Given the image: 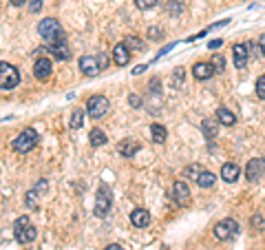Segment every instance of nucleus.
Returning <instances> with one entry per match:
<instances>
[{"label":"nucleus","instance_id":"obj_31","mask_svg":"<svg viewBox=\"0 0 265 250\" xmlns=\"http://www.w3.org/2000/svg\"><path fill=\"white\" fill-rule=\"evenodd\" d=\"M256 97H258V100H265V76H261V78H258V80H256Z\"/></svg>","mask_w":265,"mask_h":250},{"label":"nucleus","instance_id":"obj_14","mask_svg":"<svg viewBox=\"0 0 265 250\" xmlns=\"http://www.w3.org/2000/svg\"><path fill=\"white\" fill-rule=\"evenodd\" d=\"M113 60H115L117 66H126L130 62V49L126 47V42L115 45V49H113Z\"/></svg>","mask_w":265,"mask_h":250},{"label":"nucleus","instance_id":"obj_5","mask_svg":"<svg viewBox=\"0 0 265 250\" xmlns=\"http://www.w3.org/2000/svg\"><path fill=\"white\" fill-rule=\"evenodd\" d=\"M20 84V73L14 64L9 62H3L0 64V89L3 91H11Z\"/></svg>","mask_w":265,"mask_h":250},{"label":"nucleus","instance_id":"obj_37","mask_svg":"<svg viewBox=\"0 0 265 250\" xmlns=\"http://www.w3.org/2000/svg\"><path fill=\"white\" fill-rule=\"evenodd\" d=\"M258 49H261V56H265V33L258 38Z\"/></svg>","mask_w":265,"mask_h":250},{"label":"nucleus","instance_id":"obj_35","mask_svg":"<svg viewBox=\"0 0 265 250\" xmlns=\"http://www.w3.org/2000/svg\"><path fill=\"white\" fill-rule=\"evenodd\" d=\"M221 45H224V40L216 38V40H210V42H208V49H219Z\"/></svg>","mask_w":265,"mask_h":250},{"label":"nucleus","instance_id":"obj_4","mask_svg":"<svg viewBox=\"0 0 265 250\" xmlns=\"http://www.w3.org/2000/svg\"><path fill=\"white\" fill-rule=\"evenodd\" d=\"M108 106H111V102H108V97L106 95H91L89 97V102H86V115L91 120H102L104 115L108 113Z\"/></svg>","mask_w":265,"mask_h":250},{"label":"nucleus","instance_id":"obj_3","mask_svg":"<svg viewBox=\"0 0 265 250\" xmlns=\"http://www.w3.org/2000/svg\"><path fill=\"white\" fill-rule=\"evenodd\" d=\"M14 235H16V239L18 243H31L35 241V237H38V228L33 226L31 222H29V217H20V219H16V224H14Z\"/></svg>","mask_w":265,"mask_h":250},{"label":"nucleus","instance_id":"obj_11","mask_svg":"<svg viewBox=\"0 0 265 250\" xmlns=\"http://www.w3.org/2000/svg\"><path fill=\"white\" fill-rule=\"evenodd\" d=\"M51 71H53V64H51L49 58H38V60H35V64H33V76H35V80H40V82L49 80V78H51Z\"/></svg>","mask_w":265,"mask_h":250},{"label":"nucleus","instance_id":"obj_2","mask_svg":"<svg viewBox=\"0 0 265 250\" xmlns=\"http://www.w3.org/2000/svg\"><path fill=\"white\" fill-rule=\"evenodd\" d=\"M38 142H40L38 131L29 126V129H25L18 137L11 139V149H14L16 153H29V151L35 149V144H38Z\"/></svg>","mask_w":265,"mask_h":250},{"label":"nucleus","instance_id":"obj_19","mask_svg":"<svg viewBox=\"0 0 265 250\" xmlns=\"http://www.w3.org/2000/svg\"><path fill=\"white\" fill-rule=\"evenodd\" d=\"M216 120H219V124H224V126H234V124H237V115H234L232 111H228L226 106L216 109Z\"/></svg>","mask_w":265,"mask_h":250},{"label":"nucleus","instance_id":"obj_10","mask_svg":"<svg viewBox=\"0 0 265 250\" xmlns=\"http://www.w3.org/2000/svg\"><path fill=\"white\" fill-rule=\"evenodd\" d=\"M172 199H174V204L177 206H188L190 204V188H188V184L186 182H174V186H172Z\"/></svg>","mask_w":265,"mask_h":250},{"label":"nucleus","instance_id":"obj_23","mask_svg":"<svg viewBox=\"0 0 265 250\" xmlns=\"http://www.w3.org/2000/svg\"><path fill=\"white\" fill-rule=\"evenodd\" d=\"M214 182H216V177H214V173H210V170H201L199 177H197L199 188H210V186H214Z\"/></svg>","mask_w":265,"mask_h":250},{"label":"nucleus","instance_id":"obj_40","mask_svg":"<svg viewBox=\"0 0 265 250\" xmlns=\"http://www.w3.org/2000/svg\"><path fill=\"white\" fill-rule=\"evenodd\" d=\"M11 5H14V7H20V5H25V0H11Z\"/></svg>","mask_w":265,"mask_h":250},{"label":"nucleus","instance_id":"obj_20","mask_svg":"<svg viewBox=\"0 0 265 250\" xmlns=\"http://www.w3.org/2000/svg\"><path fill=\"white\" fill-rule=\"evenodd\" d=\"M49 51L53 53L56 60H69L71 58V51H69V47H66V42H60V45L49 47Z\"/></svg>","mask_w":265,"mask_h":250},{"label":"nucleus","instance_id":"obj_7","mask_svg":"<svg viewBox=\"0 0 265 250\" xmlns=\"http://www.w3.org/2000/svg\"><path fill=\"white\" fill-rule=\"evenodd\" d=\"M111 204H113L111 188L106 184H100L98 195H95V217H106L108 210H111Z\"/></svg>","mask_w":265,"mask_h":250},{"label":"nucleus","instance_id":"obj_33","mask_svg":"<svg viewBox=\"0 0 265 250\" xmlns=\"http://www.w3.org/2000/svg\"><path fill=\"white\" fill-rule=\"evenodd\" d=\"M128 104H130L132 109H142V97L137 95V93H130V95H128Z\"/></svg>","mask_w":265,"mask_h":250},{"label":"nucleus","instance_id":"obj_39","mask_svg":"<svg viewBox=\"0 0 265 250\" xmlns=\"http://www.w3.org/2000/svg\"><path fill=\"white\" fill-rule=\"evenodd\" d=\"M144 71H146V64H140V66H135V69H132L135 76H140V73H144Z\"/></svg>","mask_w":265,"mask_h":250},{"label":"nucleus","instance_id":"obj_12","mask_svg":"<svg viewBox=\"0 0 265 250\" xmlns=\"http://www.w3.org/2000/svg\"><path fill=\"white\" fill-rule=\"evenodd\" d=\"M47 180H42V182H38V184H35V188H31V191L27 193V197H25V204H27V208L29 210H35L38 208V197H40V193L42 191H47Z\"/></svg>","mask_w":265,"mask_h":250},{"label":"nucleus","instance_id":"obj_26","mask_svg":"<svg viewBox=\"0 0 265 250\" xmlns=\"http://www.w3.org/2000/svg\"><path fill=\"white\" fill-rule=\"evenodd\" d=\"M210 64L214 66L216 73L224 71V69H226V58H224V53H212V60H210Z\"/></svg>","mask_w":265,"mask_h":250},{"label":"nucleus","instance_id":"obj_38","mask_svg":"<svg viewBox=\"0 0 265 250\" xmlns=\"http://www.w3.org/2000/svg\"><path fill=\"white\" fill-rule=\"evenodd\" d=\"M102 250H124L122 246H119V243H108L106 248H102Z\"/></svg>","mask_w":265,"mask_h":250},{"label":"nucleus","instance_id":"obj_9","mask_svg":"<svg viewBox=\"0 0 265 250\" xmlns=\"http://www.w3.org/2000/svg\"><path fill=\"white\" fill-rule=\"evenodd\" d=\"M263 175H265V160L263 157H252L248 162V166H245V177L250 182H256V180H261Z\"/></svg>","mask_w":265,"mask_h":250},{"label":"nucleus","instance_id":"obj_30","mask_svg":"<svg viewBox=\"0 0 265 250\" xmlns=\"http://www.w3.org/2000/svg\"><path fill=\"white\" fill-rule=\"evenodd\" d=\"M157 3H159V0H135V7L142 9V11H148V9L157 7Z\"/></svg>","mask_w":265,"mask_h":250},{"label":"nucleus","instance_id":"obj_8","mask_svg":"<svg viewBox=\"0 0 265 250\" xmlns=\"http://www.w3.org/2000/svg\"><path fill=\"white\" fill-rule=\"evenodd\" d=\"M241 233V228H239V224L234 222V219H221L219 224L214 226V237L216 239H221V241H230V239H234Z\"/></svg>","mask_w":265,"mask_h":250},{"label":"nucleus","instance_id":"obj_36","mask_svg":"<svg viewBox=\"0 0 265 250\" xmlns=\"http://www.w3.org/2000/svg\"><path fill=\"white\" fill-rule=\"evenodd\" d=\"M40 7H42V0H33V3H31V7H29V9H31L33 14H38Z\"/></svg>","mask_w":265,"mask_h":250},{"label":"nucleus","instance_id":"obj_18","mask_svg":"<svg viewBox=\"0 0 265 250\" xmlns=\"http://www.w3.org/2000/svg\"><path fill=\"white\" fill-rule=\"evenodd\" d=\"M137 151H140V144L132 142V139H124V142L117 144V153L122 157H132Z\"/></svg>","mask_w":265,"mask_h":250},{"label":"nucleus","instance_id":"obj_24","mask_svg":"<svg viewBox=\"0 0 265 250\" xmlns=\"http://www.w3.org/2000/svg\"><path fill=\"white\" fill-rule=\"evenodd\" d=\"M89 142H91L93 146H104L106 144V133L102 129H93L91 133H89Z\"/></svg>","mask_w":265,"mask_h":250},{"label":"nucleus","instance_id":"obj_13","mask_svg":"<svg viewBox=\"0 0 265 250\" xmlns=\"http://www.w3.org/2000/svg\"><path fill=\"white\" fill-rule=\"evenodd\" d=\"M214 66L210 64V62H197L195 66H192V76H195V80H210V78L214 76Z\"/></svg>","mask_w":265,"mask_h":250},{"label":"nucleus","instance_id":"obj_25","mask_svg":"<svg viewBox=\"0 0 265 250\" xmlns=\"http://www.w3.org/2000/svg\"><path fill=\"white\" fill-rule=\"evenodd\" d=\"M82 122H84V109H82V106H77L75 111H73V115H71L69 126H71L73 131H77V129H82Z\"/></svg>","mask_w":265,"mask_h":250},{"label":"nucleus","instance_id":"obj_1","mask_svg":"<svg viewBox=\"0 0 265 250\" xmlns=\"http://www.w3.org/2000/svg\"><path fill=\"white\" fill-rule=\"evenodd\" d=\"M38 33L42 35L47 49L53 47V45H60V42H64V29H62V24H60L56 18H42V20L38 22Z\"/></svg>","mask_w":265,"mask_h":250},{"label":"nucleus","instance_id":"obj_6","mask_svg":"<svg viewBox=\"0 0 265 250\" xmlns=\"http://www.w3.org/2000/svg\"><path fill=\"white\" fill-rule=\"evenodd\" d=\"M106 64H108V60L104 56H82L80 58V71L89 78L98 76L102 69H106Z\"/></svg>","mask_w":265,"mask_h":250},{"label":"nucleus","instance_id":"obj_32","mask_svg":"<svg viewBox=\"0 0 265 250\" xmlns=\"http://www.w3.org/2000/svg\"><path fill=\"white\" fill-rule=\"evenodd\" d=\"M182 78H184V69H182V66H179V69H174V76H172V84H174V87H182Z\"/></svg>","mask_w":265,"mask_h":250},{"label":"nucleus","instance_id":"obj_21","mask_svg":"<svg viewBox=\"0 0 265 250\" xmlns=\"http://www.w3.org/2000/svg\"><path fill=\"white\" fill-rule=\"evenodd\" d=\"M201 131H203V135H206L208 139H214L216 133H219V124H216L214 120H203L201 122Z\"/></svg>","mask_w":265,"mask_h":250},{"label":"nucleus","instance_id":"obj_34","mask_svg":"<svg viewBox=\"0 0 265 250\" xmlns=\"http://www.w3.org/2000/svg\"><path fill=\"white\" fill-rule=\"evenodd\" d=\"M148 38H153V40H161V31H159V29H148Z\"/></svg>","mask_w":265,"mask_h":250},{"label":"nucleus","instance_id":"obj_15","mask_svg":"<svg viewBox=\"0 0 265 250\" xmlns=\"http://www.w3.org/2000/svg\"><path fill=\"white\" fill-rule=\"evenodd\" d=\"M130 224L135 228H146L150 224V212L146 208H135L130 212Z\"/></svg>","mask_w":265,"mask_h":250},{"label":"nucleus","instance_id":"obj_27","mask_svg":"<svg viewBox=\"0 0 265 250\" xmlns=\"http://www.w3.org/2000/svg\"><path fill=\"white\" fill-rule=\"evenodd\" d=\"M126 47H128L130 49V53L132 51H142V49H144V45H142V40H137L135 38V35H126Z\"/></svg>","mask_w":265,"mask_h":250},{"label":"nucleus","instance_id":"obj_22","mask_svg":"<svg viewBox=\"0 0 265 250\" xmlns=\"http://www.w3.org/2000/svg\"><path fill=\"white\" fill-rule=\"evenodd\" d=\"M150 135H153L155 144H164L166 137H168V133H166V129L161 124H150Z\"/></svg>","mask_w":265,"mask_h":250},{"label":"nucleus","instance_id":"obj_28","mask_svg":"<svg viewBox=\"0 0 265 250\" xmlns=\"http://www.w3.org/2000/svg\"><path fill=\"white\" fill-rule=\"evenodd\" d=\"M201 166H199V164H190L188 168L184 170V177H190V180H195L197 182V177H199V173H201Z\"/></svg>","mask_w":265,"mask_h":250},{"label":"nucleus","instance_id":"obj_29","mask_svg":"<svg viewBox=\"0 0 265 250\" xmlns=\"http://www.w3.org/2000/svg\"><path fill=\"white\" fill-rule=\"evenodd\" d=\"M250 226L254 228L256 233H263V230H265V219H263L261 215H254V217L250 219Z\"/></svg>","mask_w":265,"mask_h":250},{"label":"nucleus","instance_id":"obj_17","mask_svg":"<svg viewBox=\"0 0 265 250\" xmlns=\"http://www.w3.org/2000/svg\"><path fill=\"white\" fill-rule=\"evenodd\" d=\"M221 177H224V182H228V184H232V182H237L241 177V168L237 166V164L228 162L221 166Z\"/></svg>","mask_w":265,"mask_h":250},{"label":"nucleus","instance_id":"obj_16","mask_svg":"<svg viewBox=\"0 0 265 250\" xmlns=\"http://www.w3.org/2000/svg\"><path fill=\"white\" fill-rule=\"evenodd\" d=\"M232 56H234V66L237 69H245V64H248V45H234Z\"/></svg>","mask_w":265,"mask_h":250}]
</instances>
